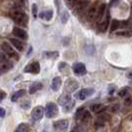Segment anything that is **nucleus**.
Listing matches in <instances>:
<instances>
[{
    "label": "nucleus",
    "instance_id": "1",
    "mask_svg": "<svg viewBox=\"0 0 132 132\" xmlns=\"http://www.w3.org/2000/svg\"><path fill=\"white\" fill-rule=\"evenodd\" d=\"M11 18L16 24H19L22 26H26L27 22H28V16L25 12H22L20 10H16L11 13Z\"/></svg>",
    "mask_w": 132,
    "mask_h": 132
},
{
    "label": "nucleus",
    "instance_id": "2",
    "mask_svg": "<svg viewBox=\"0 0 132 132\" xmlns=\"http://www.w3.org/2000/svg\"><path fill=\"white\" fill-rule=\"evenodd\" d=\"M44 112L46 113V116L48 118H53L58 114L59 109H58V106L54 102H49L46 105V107L44 108Z\"/></svg>",
    "mask_w": 132,
    "mask_h": 132
},
{
    "label": "nucleus",
    "instance_id": "3",
    "mask_svg": "<svg viewBox=\"0 0 132 132\" xmlns=\"http://www.w3.org/2000/svg\"><path fill=\"white\" fill-rule=\"evenodd\" d=\"M43 115H44V107L41 105H38L36 107H34L33 110H32V119L33 121H39L43 118Z\"/></svg>",
    "mask_w": 132,
    "mask_h": 132
},
{
    "label": "nucleus",
    "instance_id": "4",
    "mask_svg": "<svg viewBox=\"0 0 132 132\" xmlns=\"http://www.w3.org/2000/svg\"><path fill=\"white\" fill-rule=\"evenodd\" d=\"M94 93V88L93 87H88V88H82L81 90H79V93H77V97L80 100H85L86 98L92 96Z\"/></svg>",
    "mask_w": 132,
    "mask_h": 132
},
{
    "label": "nucleus",
    "instance_id": "5",
    "mask_svg": "<svg viewBox=\"0 0 132 132\" xmlns=\"http://www.w3.org/2000/svg\"><path fill=\"white\" fill-rule=\"evenodd\" d=\"M1 49H2V51L6 54L8 57H11V58H15L16 57V52L14 51L12 46L8 44V42H3L2 45H1Z\"/></svg>",
    "mask_w": 132,
    "mask_h": 132
},
{
    "label": "nucleus",
    "instance_id": "6",
    "mask_svg": "<svg viewBox=\"0 0 132 132\" xmlns=\"http://www.w3.org/2000/svg\"><path fill=\"white\" fill-rule=\"evenodd\" d=\"M73 72L78 76H84L86 73V65L82 63H76L73 66Z\"/></svg>",
    "mask_w": 132,
    "mask_h": 132
},
{
    "label": "nucleus",
    "instance_id": "7",
    "mask_svg": "<svg viewBox=\"0 0 132 132\" xmlns=\"http://www.w3.org/2000/svg\"><path fill=\"white\" fill-rule=\"evenodd\" d=\"M69 127V120L67 119H61L56 122H54V128L59 131H65Z\"/></svg>",
    "mask_w": 132,
    "mask_h": 132
},
{
    "label": "nucleus",
    "instance_id": "8",
    "mask_svg": "<svg viewBox=\"0 0 132 132\" xmlns=\"http://www.w3.org/2000/svg\"><path fill=\"white\" fill-rule=\"evenodd\" d=\"M25 72L26 73H31L34 75H37L40 73V64L38 62H33L30 65L25 68Z\"/></svg>",
    "mask_w": 132,
    "mask_h": 132
},
{
    "label": "nucleus",
    "instance_id": "9",
    "mask_svg": "<svg viewBox=\"0 0 132 132\" xmlns=\"http://www.w3.org/2000/svg\"><path fill=\"white\" fill-rule=\"evenodd\" d=\"M13 35L16 36L17 38L22 40H27L28 39V34L25 30L21 29V28H18V27H15L13 28Z\"/></svg>",
    "mask_w": 132,
    "mask_h": 132
},
{
    "label": "nucleus",
    "instance_id": "10",
    "mask_svg": "<svg viewBox=\"0 0 132 132\" xmlns=\"http://www.w3.org/2000/svg\"><path fill=\"white\" fill-rule=\"evenodd\" d=\"M12 68H13V65L10 62H8L7 60H5L2 63H0V73H6L8 71H10Z\"/></svg>",
    "mask_w": 132,
    "mask_h": 132
},
{
    "label": "nucleus",
    "instance_id": "11",
    "mask_svg": "<svg viewBox=\"0 0 132 132\" xmlns=\"http://www.w3.org/2000/svg\"><path fill=\"white\" fill-rule=\"evenodd\" d=\"M78 87H79V82L77 80H75V79H70L68 81V84H67L66 89L70 93H73L76 89H78Z\"/></svg>",
    "mask_w": 132,
    "mask_h": 132
},
{
    "label": "nucleus",
    "instance_id": "12",
    "mask_svg": "<svg viewBox=\"0 0 132 132\" xmlns=\"http://www.w3.org/2000/svg\"><path fill=\"white\" fill-rule=\"evenodd\" d=\"M105 4H100L98 6V9L96 10V14H95V18L97 20V22H100V20L102 19L103 15L105 14Z\"/></svg>",
    "mask_w": 132,
    "mask_h": 132
},
{
    "label": "nucleus",
    "instance_id": "13",
    "mask_svg": "<svg viewBox=\"0 0 132 132\" xmlns=\"http://www.w3.org/2000/svg\"><path fill=\"white\" fill-rule=\"evenodd\" d=\"M61 86H62V79L60 77L54 78L53 80H52V84H51V88L53 89L54 92H58Z\"/></svg>",
    "mask_w": 132,
    "mask_h": 132
},
{
    "label": "nucleus",
    "instance_id": "14",
    "mask_svg": "<svg viewBox=\"0 0 132 132\" xmlns=\"http://www.w3.org/2000/svg\"><path fill=\"white\" fill-rule=\"evenodd\" d=\"M10 43L12 44V46L19 52H22L24 50V43L21 42L18 39H10Z\"/></svg>",
    "mask_w": 132,
    "mask_h": 132
},
{
    "label": "nucleus",
    "instance_id": "15",
    "mask_svg": "<svg viewBox=\"0 0 132 132\" xmlns=\"http://www.w3.org/2000/svg\"><path fill=\"white\" fill-rule=\"evenodd\" d=\"M108 25H109V13L107 12V13H106V17L104 18V20H103L102 22H100V24H99V30H100L101 32H105L106 30H107Z\"/></svg>",
    "mask_w": 132,
    "mask_h": 132
},
{
    "label": "nucleus",
    "instance_id": "16",
    "mask_svg": "<svg viewBox=\"0 0 132 132\" xmlns=\"http://www.w3.org/2000/svg\"><path fill=\"white\" fill-rule=\"evenodd\" d=\"M71 99H72V96H71V94H70V93H64V94H62L59 98L60 105L64 106L65 104H67Z\"/></svg>",
    "mask_w": 132,
    "mask_h": 132
},
{
    "label": "nucleus",
    "instance_id": "17",
    "mask_svg": "<svg viewBox=\"0 0 132 132\" xmlns=\"http://www.w3.org/2000/svg\"><path fill=\"white\" fill-rule=\"evenodd\" d=\"M43 88V85L41 84V82H34L32 86H30V88H29V93L30 94H33V93H37L38 90H40V89H42Z\"/></svg>",
    "mask_w": 132,
    "mask_h": 132
},
{
    "label": "nucleus",
    "instance_id": "18",
    "mask_svg": "<svg viewBox=\"0 0 132 132\" xmlns=\"http://www.w3.org/2000/svg\"><path fill=\"white\" fill-rule=\"evenodd\" d=\"M40 18L45 19L47 21H50L53 18V10H47V11H44V12H41L40 13Z\"/></svg>",
    "mask_w": 132,
    "mask_h": 132
},
{
    "label": "nucleus",
    "instance_id": "19",
    "mask_svg": "<svg viewBox=\"0 0 132 132\" xmlns=\"http://www.w3.org/2000/svg\"><path fill=\"white\" fill-rule=\"evenodd\" d=\"M25 93H26V90H25V89H20V90L16 92V93H15L13 95H12V97H11V100H12L13 102H16V100H18L20 97H22V96H23Z\"/></svg>",
    "mask_w": 132,
    "mask_h": 132
},
{
    "label": "nucleus",
    "instance_id": "20",
    "mask_svg": "<svg viewBox=\"0 0 132 132\" xmlns=\"http://www.w3.org/2000/svg\"><path fill=\"white\" fill-rule=\"evenodd\" d=\"M115 35H116V36H120V37H131L132 31L131 30H121V31H115Z\"/></svg>",
    "mask_w": 132,
    "mask_h": 132
},
{
    "label": "nucleus",
    "instance_id": "21",
    "mask_svg": "<svg viewBox=\"0 0 132 132\" xmlns=\"http://www.w3.org/2000/svg\"><path fill=\"white\" fill-rule=\"evenodd\" d=\"M30 130H31V128H30L29 124H27V123H21L16 128V131L17 132H26L30 131Z\"/></svg>",
    "mask_w": 132,
    "mask_h": 132
},
{
    "label": "nucleus",
    "instance_id": "22",
    "mask_svg": "<svg viewBox=\"0 0 132 132\" xmlns=\"http://www.w3.org/2000/svg\"><path fill=\"white\" fill-rule=\"evenodd\" d=\"M75 104H76V101L71 99L67 104H65V105L63 106V107H64V111H65V112H70V111L73 108Z\"/></svg>",
    "mask_w": 132,
    "mask_h": 132
},
{
    "label": "nucleus",
    "instance_id": "23",
    "mask_svg": "<svg viewBox=\"0 0 132 132\" xmlns=\"http://www.w3.org/2000/svg\"><path fill=\"white\" fill-rule=\"evenodd\" d=\"M95 14H96V7L95 6H92L90 9L87 11V19L93 20V18H95Z\"/></svg>",
    "mask_w": 132,
    "mask_h": 132
},
{
    "label": "nucleus",
    "instance_id": "24",
    "mask_svg": "<svg viewBox=\"0 0 132 132\" xmlns=\"http://www.w3.org/2000/svg\"><path fill=\"white\" fill-rule=\"evenodd\" d=\"M104 109H105V107L103 105H101V104H98V103L93 104V105L92 106V110L95 113H101Z\"/></svg>",
    "mask_w": 132,
    "mask_h": 132
},
{
    "label": "nucleus",
    "instance_id": "25",
    "mask_svg": "<svg viewBox=\"0 0 132 132\" xmlns=\"http://www.w3.org/2000/svg\"><path fill=\"white\" fill-rule=\"evenodd\" d=\"M44 56L46 58H51V59H56L59 57V52H45Z\"/></svg>",
    "mask_w": 132,
    "mask_h": 132
},
{
    "label": "nucleus",
    "instance_id": "26",
    "mask_svg": "<svg viewBox=\"0 0 132 132\" xmlns=\"http://www.w3.org/2000/svg\"><path fill=\"white\" fill-rule=\"evenodd\" d=\"M90 118H92L90 113L88 112L87 110H85V112L82 113V115H81V117H80V120H81L82 122H86V121H88Z\"/></svg>",
    "mask_w": 132,
    "mask_h": 132
},
{
    "label": "nucleus",
    "instance_id": "27",
    "mask_svg": "<svg viewBox=\"0 0 132 132\" xmlns=\"http://www.w3.org/2000/svg\"><path fill=\"white\" fill-rule=\"evenodd\" d=\"M129 93V87H122L118 92V96L120 97H124L127 95V93Z\"/></svg>",
    "mask_w": 132,
    "mask_h": 132
},
{
    "label": "nucleus",
    "instance_id": "28",
    "mask_svg": "<svg viewBox=\"0 0 132 132\" xmlns=\"http://www.w3.org/2000/svg\"><path fill=\"white\" fill-rule=\"evenodd\" d=\"M69 18H70V14H69L68 11H64L63 13L61 14V20H62L63 23H67Z\"/></svg>",
    "mask_w": 132,
    "mask_h": 132
},
{
    "label": "nucleus",
    "instance_id": "29",
    "mask_svg": "<svg viewBox=\"0 0 132 132\" xmlns=\"http://www.w3.org/2000/svg\"><path fill=\"white\" fill-rule=\"evenodd\" d=\"M119 27H120V22H119L118 20H113L112 24H111V31H112V32H115Z\"/></svg>",
    "mask_w": 132,
    "mask_h": 132
},
{
    "label": "nucleus",
    "instance_id": "30",
    "mask_svg": "<svg viewBox=\"0 0 132 132\" xmlns=\"http://www.w3.org/2000/svg\"><path fill=\"white\" fill-rule=\"evenodd\" d=\"M85 110H86V109H85L84 107H80V108H79V109L77 110V112H76V117H77V119H80L82 113L85 112Z\"/></svg>",
    "mask_w": 132,
    "mask_h": 132
},
{
    "label": "nucleus",
    "instance_id": "31",
    "mask_svg": "<svg viewBox=\"0 0 132 132\" xmlns=\"http://www.w3.org/2000/svg\"><path fill=\"white\" fill-rule=\"evenodd\" d=\"M32 14H33V16L36 18L37 17V14H38V7L36 4H33L32 5Z\"/></svg>",
    "mask_w": 132,
    "mask_h": 132
},
{
    "label": "nucleus",
    "instance_id": "32",
    "mask_svg": "<svg viewBox=\"0 0 132 132\" xmlns=\"http://www.w3.org/2000/svg\"><path fill=\"white\" fill-rule=\"evenodd\" d=\"M124 104L126 106H130L132 104V96H127L124 100Z\"/></svg>",
    "mask_w": 132,
    "mask_h": 132
},
{
    "label": "nucleus",
    "instance_id": "33",
    "mask_svg": "<svg viewBox=\"0 0 132 132\" xmlns=\"http://www.w3.org/2000/svg\"><path fill=\"white\" fill-rule=\"evenodd\" d=\"M115 89H116V86L115 85H110V86H108V93H109V94H113V93L115 92Z\"/></svg>",
    "mask_w": 132,
    "mask_h": 132
},
{
    "label": "nucleus",
    "instance_id": "34",
    "mask_svg": "<svg viewBox=\"0 0 132 132\" xmlns=\"http://www.w3.org/2000/svg\"><path fill=\"white\" fill-rule=\"evenodd\" d=\"M21 106H22V107H23L24 109H27V108H28V107L30 106V102H29V101L27 100L26 102H24V103H22V104H21Z\"/></svg>",
    "mask_w": 132,
    "mask_h": 132
},
{
    "label": "nucleus",
    "instance_id": "35",
    "mask_svg": "<svg viewBox=\"0 0 132 132\" xmlns=\"http://www.w3.org/2000/svg\"><path fill=\"white\" fill-rule=\"evenodd\" d=\"M5 114H6L5 109H4V108H2V107H0V117H4V116H5Z\"/></svg>",
    "mask_w": 132,
    "mask_h": 132
},
{
    "label": "nucleus",
    "instance_id": "36",
    "mask_svg": "<svg viewBox=\"0 0 132 132\" xmlns=\"http://www.w3.org/2000/svg\"><path fill=\"white\" fill-rule=\"evenodd\" d=\"M5 96H6V93L4 92H0V101H2L3 99L5 98Z\"/></svg>",
    "mask_w": 132,
    "mask_h": 132
},
{
    "label": "nucleus",
    "instance_id": "37",
    "mask_svg": "<svg viewBox=\"0 0 132 132\" xmlns=\"http://www.w3.org/2000/svg\"><path fill=\"white\" fill-rule=\"evenodd\" d=\"M68 1H69V2H70L72 5H73V6H75L77 3H79L80 0H68Z\"/></svg>",
    "mask_w": 132,
    "mask_h": 132
},
{
    "label": "nucleus",
    "instance_id": "38",
    "mask_svg": "<svg viewBox=\"0 0 132 132\" xmlns=\"http://www.w3.org/2000/svg\"><path fill=\"white\" fill-rule=\"evenodd\" d=\"M117 108H119V105H118V104H116L115 106H112V111H114V112H116V111L118 110Z\"/></svg>",
    "mask_w": 132,
    "mask_h": 132
},
{
    "label": "nucleus",
    "instance_id": "39",
    "mask_svg": "<svg viewBox=\"0 0 132 132\" xmlns=\"http://www.w3.org/2000/svg\"><path fill=\"white\" fill-rule=\"evenodd\" d=\"M117 1H118V0H111V3H110V4H111V5H113V4H115Z\"/></svg>",
    "mask_w": 132,
    "mask_h": 132
},
{
    "label": "nucleus",
    "instance_id": "40",
    "mask_svg": "<svg viewBox=\"0 0 132 132\" xmlns=\"http://www.w3.org/2000/svg\"><path fill=\"white\" fill-rule=\"evenodd\" d=\"M127 76H128L129 78H132V72H130V73H127Z\"/></svg>",
    "mask_w": 132,
    "mask_h": 132
},
{
    "label": "nucleus",
    "instance_id": "41",
    "mask_svg": "<svg viewBox=\"0 0 132 132\" xmlns=\"http://www.w3.org/2000/svg\"><path fill=\"white\" fill-rule=\"evenodd\" d=\"M131 84H132V80H131Z\"/></svg>",
    "mask_w": 132,
    "mask_h": 132
},
{
    "label": "nucleus",
    "instance_id": "42",
    "mask_svg": "<svg viewBox=\"0 0 132 132\" xmlns=\"http://www.w3.org/2000/svg\"><path fill=\"white\" fill-rule=\"evenodd\" d=\"M131 24H132V21H131Z\"/></svg>",
    "mask_w": 132,
    "mask_h": 132
}]
</instances>
